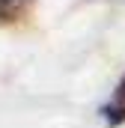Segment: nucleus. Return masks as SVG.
Segmentation results:
<instances>
[{"instance_id": "obj_1", "label": "nucleus", "mask_w": 125, "mask_h": 128, "mask_svg": "<svg viewBox=\"0 0 125 128\" xmlns=\"http://www.w3.org/2000/svg\"><path fill=\"white\" fill-rule=\"evenodd\" d=\"M98 116L104 119V125H107V128L125 125V74L116 80V86H113L110 98L98 107Z\"/></svg>"}, {"instance_id": "obj_2", "label": "nucleus", "mask_w": 125, "mask_h": 128, "mask_svg": "<svg viewBox=\"0 0 125 128\" xmlns=\"http://www.w3.org/2000/svg\"><path fill=\"white\" fill-rule=\"evenodd\" d=\"M30 6H33V0H0V24L18 21Z\"/></svg>"}]
</instances>
